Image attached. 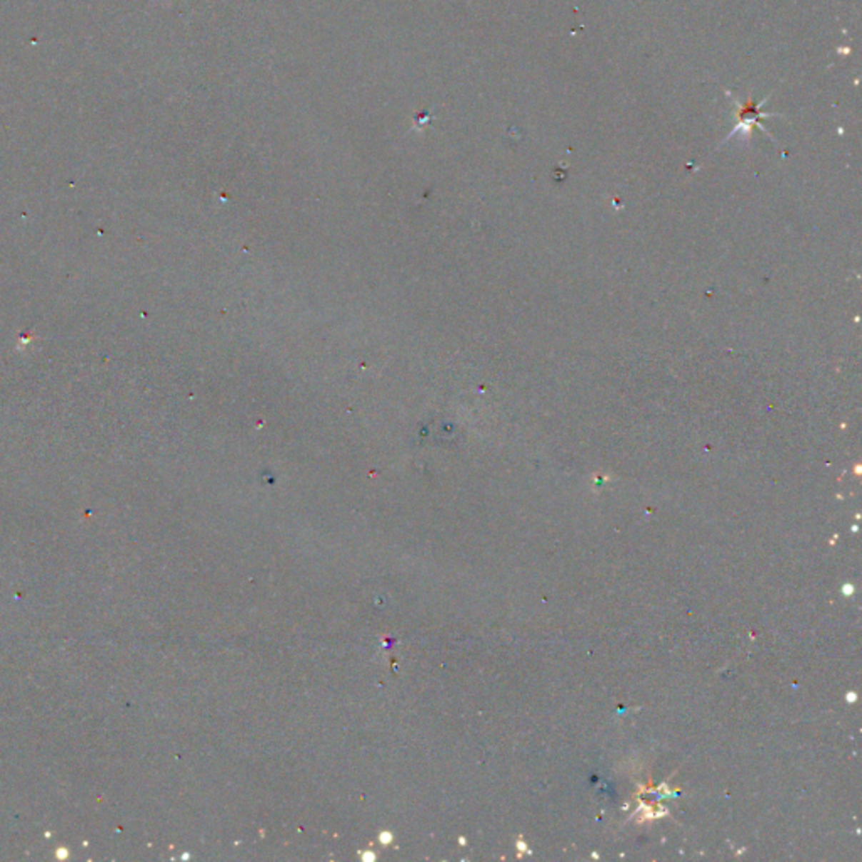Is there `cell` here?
I'll use <instances>...</instances> for the list:
<instances>
[{
    "instance_id": "cell-1",
    "label": "cell",
    "mask_w": 862,
    "mask_h": 862,
    "mask_svg": "<svg viewBox=\"0 0 862 862\" xmlns=\"http://www.w3.org/2000/svg\"><path fill=\"white\" fill-rule=\"evenodd\" d=\"M852 591H854V586H852V585H846V586H844V595L851 596V595H852Z\"/></svg>"
},
{
    "instance_id": "cell-2",
    "label": "cell",
    "mask_w": 862,
    "mask_h": 862,
    "mask_svg": "<svg viewBox=\"0 0 862 862\" xmlns=\"http://www.w3.org/2000/svg\"><path fill=\"white\" fill-rule=\"evenodd\" d=\"M856 697H857V696H856V694H854V692H851V694H847V699H851V701H849V703H856V701H854V699H856Z\"/></svg>"
}]
</instances>
